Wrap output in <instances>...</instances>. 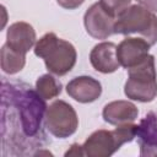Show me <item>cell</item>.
<instances>
[{"mask_svg":"<svg viewBox=\"0 0 157 157\" xmlns=\"http://www.w3.org/2000/svg\"><path fill=\"white\" fill-rule=\"evenodd\" d=\"M2 102L7 103L15 112L16 128L20 132L28 139H34L42 134V121L44 120L47 104L45 99L39 96V93L31 88L26 83H10L9 87L6 82H2Z\"/></svg>","mask_w":157,"mask_h":157,"instance_id":"6da1fadb","label":"cell"},{"mask_svg":"<svg viewBox=\"0 0 157 157\" xmlns=\"http://www.w3.org/2000/svg\"><path fill=\"white\" fill-rule=\"evenodd\" d=\"M34 55L43 59L47 70L56 76H64L70 72L77 60V52L75 47L59 38L55 33L49 32L40 37L34 48Z\"/></svg>","mask_w":157,"mask_h":157,"instance_id":"7a4b0ae2","label":"cell"},{"mask_svg":"<svg viewBox=\"0 0 157 157\" xmlns=\"http://www.w3.org/2000/svg\"><path fill=\"white\" fill-rule=\"evenodd\" d=\"M137 134V125L134 123L117 125L114 130L99 129L93 131L83 142L82 150L87 157H109L124 144L131 142Z\"/></svg>","mask_w":157,"mask_h":157,"instance_id":"3957f363","label":"cell"},{"mask_svg":"<svg viewBox=\"0 0 157 157\" xmlns=\"http://www.w3.org/2000/svg\"><path fill=\"white\" fill-rule=\"evenodd\" d=\"M124 93L129 99L141 103L152 102L157 97V71L153 55L148 54L142 61L128 69Z\"/></svg>","mask_w":157,"mask_h":157,"instance_id":"277c9868","label":"cell"},{"mask_svg":"<svg viewBox=\"0 0 157 157\" xmlns=\"http://www.w3.org/2000/svg\"><path fill=\"white\" fill-rule=\"evenodd\" d=\"M114 33L126 37L139 34L152 47L157 43V16L140 4L130 5L117 17Z\"/></svg>","mask_w":157,"mask_h":157,"instance_id":"5b68a950","label":"cell"},{"mask_svg":"<svg viewBox=\"0 0 157 157\" xmlns=\"http://www.w3.org/2000/svg\"><path fill=\"white\" fill-rule=\"evenodd\" d=\"M44 128L56 139H66L74 135L78 128V118L71 104L56 99L47 107Z\"/></svg>","mask_w":157,"mask_h":157,"instance_id":"8992f818","label":"cell"},{"mask_svg":"<svg viewBox=\"0 0 157 157\" xmlns=\"http://www.w3.org/2000/svg\"><path fill=\"white\" fill-rule=\"evenodd\" d=\"M115 17L107 12L99 2L92 4L83 15L86 32L94 39H107L114 34Z\"/></svg>","mask_w":157,"mask_h":157,"instance_id":"52a82bcc","label":"cell"},{"mask_svg":"<svg viewBox=\"0 0 157 157\" xmlns=\"http://www.w3.org/2000/svg\"><path fill=\"white\" fill-rule=\"evenodd\" d=\"M151 45L144 38L126 37L117 45V56L120 66L126 70L142 61L150 53Z\"/></svg>","mask_w":157,"mask_h":157,"instance_id":"ba28073f","label":"cell"},{"mask_svg":"<svg viewBox=\"0 0 157 157\" xmlns=\"http://www.w3.org/2000/svg\"><path fill=\"white\" fill-rule=\"evenodd\" d=\"M66 93L78 103H92L101 97L102 85L92 76H77L66 85Z\"/></svg>","mask_w":157,"mask_h":157,"instance_id":"9c48e42d","label":"cell"},{"mask_svg":"<svg viewBox=\"0 0 157 157\" xmlns=\"http://www.w3.org/2000/svg\"><path fill=\"white\" fill-rule=\"evenodd\" d=\"M36 39L37 36L33 26L25 21L10 25L6 32V44L22 54H27L36 45Z\"/></svg>","mask_w":157,"mask_h":157,"instance_id":"30bf717a","label":"cell"},{"mask_svg":"<svg viewBox=\"0 0 157 157\" xmlns=\"http://www.w3.org/2000/svg\"><path fill=\"white\" fill-rule=\"evenodd\" d=\"M92 67L101 74L115 72L120 63L117 56V45L113 42H101L96 44L90 53Z\"/></svg>","mask_w":157,"mask_h":157,"instance_id":"8fae6325","label":"cell"},{"mask_svg":"<svg viewBox=\"0 0 157 157\" xmlns=\"http://www.w3.org/2000/svg\"><path fill=\"white\" fill-rule=\"evenodd\" d=\"M139 109L130 102L124 99H118L109 102L104 105L102 110V118L105 123L110 125H121L128 123H134L137 119Z\"/></svg>","mask_w":157,"mask_h":157,"instance_id":"7c38bea8","label":"cell"},{"mask_svg":"<svg viewBox=\"0 0 157 157\" xmlns=\"http://www.w3.org/2000/svg\"><path fill=\"white\" fill-rule=\"evenodd\" d=\"M136 137L140 145L141 156L157 155V114L148 113L140 121Z\"/></svg>","mask_w":157,"mask_h":157,"instance_id":"4fadbf2b","label":"cell"},{"mask_svg":"<svg viewBox=\"0 0 157 157\" xmlns=\"http://www.w3.org/2000/svg\"><path fill=\"white\" fill-rule=\"evenodd\" d=\"M0 63H1V70L5 74L15 75L25 67L26 54L13 50L5 43L0 50Z\"/></svg>","mask_w":157,"mask_h":157,"instance_id":"5bb4252c","label":"cell"},{"mask_svg":"<svg viewBox=\"0 0 157 157\" xmlns=\"http://www.w3.org/2000/svg\"><path fill=\"white\" fill-rule=\"evenodd\" d=\"M36 91L39 93L42 98L45 101L53 99L58 97L61 91H63V85L61 82L53 76V74H44L39 76L36 81Z\"/></svg>","mask_w":157,"mask_h":157,"instance_id":"9a60e30c","label":"cell"},{"mask_svg":"<svg viewBox=\"0 0 157 157\" xmlns=\"http://www.w3.org/2000/svg\"><path fill=\"white\" fill-rule=\"evenodd\" d=\"M131 1L132 0H99L98 2L107 12H109L112 16L117 18L131 5Z\"/></svg>","mask_w":157,"mask_h":157,"instance_id":"2e32d148","label":"cell"},{"mask_svg":"<svg viewBox=\"0 0 157 157\" xmlns=\"http://www.w3.org/2000/svg\"><path fill=\"white\" fill-rule=\"evenodd\" d=\"M58 5L65 10H75L77 7H80L85 0H56Z\"/></svg>","mask_w":157,"mask_h":157,"instance_id":"e0dca14e","label":"cell"},{"mask_svg":"<svg viewBox=\"0 0 157 157\" xmlns=\"http://www.w3.org/2000/svg\"><path fill=\"white\" fill-rule=\"evenodd\" d=\"M65 156H85L83 150H82V145L78 144H72L70 150H67L65 152Z\"/></svg>","mask_w":157,"mask_h":157,"instance_id":"ac0fdd59","label":"cell"},{"mask_svg":"<svg viewBox=\"0 0 157 157\" xmlns=\"http://www.w3.org/2000/svg\"><path fill=\"white\" fill-rule=\"evenodd\" d=\"M140 5L148 9L152 12H157V0H136Z\"/></svg>","mask_w":157,"mask_h":157,"instance_id":"d6986e66","label":"cell"}]
</instances>
